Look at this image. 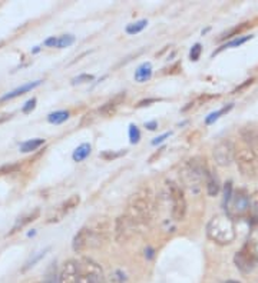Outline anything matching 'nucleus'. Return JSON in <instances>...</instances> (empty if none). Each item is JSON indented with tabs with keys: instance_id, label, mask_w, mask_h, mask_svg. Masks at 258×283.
<instances>
[{
	"instance_id": "nucleus-1",
	"label": "nucleus",
	"mask_w": 258,
	"mask_h": 283,
	"mask_svg": "<svg viewBox=\"0 0 258 283\" xmlns=\"http://www.w3.org/2000/svg\"><path fill=\"white\" fill-rule=\"evenodd\" d=\"M125 215L144 231L155 215V196L152 190L146 186L135 190L128 199Z\"/></svg>"
},
{
	"instance_id": "nucleus-2",
	"label": "nucleus",
	"mask_w": 258,
	"mask_h": 283,
	"mask_svg": "<svg viewBox=\"0 0 258 283\" xmlns=\"http://www.w3.org/2000/svg\"><path fill=\"white\" fill-rule=\"evenodd\" d=\"M108 239H109V220L106 218H96L76 233L72 242V248L75 252L99 249L106 243Z\"/></svg>"
},
{
	"instance_id": "nucleus-3",
	"label": "nucleus",
	"mask_w": 258,
	"mask_h": 283,
	"mask_svg": "<svg viewBox=\"0 0 258 283\" xmlns=\"http://www.w3.org/2000/svg\"><path fill=\"white\" fill-rule=\"evenodd\" d=\"M206 236L218 245H230L236 241L234 222L228 215H215L206 225Z\"/></svg>"
},
{
	"instance_id": "nucleus-4",
	"label": "nucleus",
	"mask_w": 258,
	"mask_h": 283,
	"mask_svg": "<svg viewBox=\"0 0 258 283\" xmlns=\"http://www.w3.org/2000/svg\"><path fill=\"white\" fill-rule=\"evenodd\" d=\"M236 160L244 178H258V155L251 145L240 147L236 152Z\"/></svg>"
},
{
	"instance_id": "nucleus-5",
	"label": "nucleus",
	"mask_w": 258,
	"mask_h": 283,
	"mask_svg": "<svg viewBox=\"0 0 258 283\" xmlns=\"http://www.w3.org/2000/svg\"><path fill=\"white\" fill-rule=\"evenodd\" d=\"M234 263L242 273L252 272L258 265V248L254 241H248L234 256Z\"/></svg>"
},
{
	"instance_id": "nucleus-6",
	"label": "nucleus",
	"mask_w": 258,
	"mask_h": 283,
	"mask_svg": "<svg viewBox=\"0 0 258 283\" xmlns=\"http://www.w3.org/2000/svg\"><path fill=\"white\" fill-rule=\"evenodd\" d=\"M78 266V279L79 283H105V275L94 259L90 258H82L79 262H76Z\"/></svg>"
},
{
	"instance_id": "nucleus-7",
	"label": "nucleus",
	"mask_w": 258,
	"mask_h": 283,
	"mask_svg": "<svg viewBox=\"0 0 258 283\" xmlns=\"http://www.w3.org/2000/svg\"><path fill=\"white\" fill-rule=\"evenodd\" d=\"M205 176H206V170L196 159L188 160L181 170V179H182L184 185L188 189H191L192 192L200 190L201 182Z\"/></svg>"
},
{
	"instance_id": "nucleus-8",
	"label": "nucleus",
	"mask_w": 258,
	"mask_h": 283,
	"mask_svg": "<svg viewBox=\"0 0 258 283\" xmlns=\"http://www.w3.org/2000/svg\"><path fill=\"white\" fill-rule=\"evenodd\" d=\"M168 189H170V198H171L172 203V218L175 220H184L185 215H186V199L184 195V190L181 186H178L176 183H168Z\"/></svg>"
},
{
	"instance_id": "nucleus-9",
	"label": "nucleus",
	"mask_w": 258,
	"mask_h": 283,
	"mask_svg": "<svg viewBox=\"0 0 258 283\" xmlns=\"http://www.w3.org/2000/svg\"><path fill=\"white\" fill-rule=\"evenodd\" d=\"M140 229L129 219L128 216L124 213L120 215L116 223H115V239L118 243H125V242L130 241L134 236H136L138 233H140Z\"/></svg>"
},
{
	"instance_id": "nucleus-10",
	"label": "nucleus",
	"mask_w": 258,
	"mask_h": 283,
	"mask_svg": "<svg viewBox=\"0 0 258 283\" xmlns=\"http://www.w3.org/2000/svg\"><path fill=\"white\" fill-rule=\"evenodd\" d=\"M236 149L231 140H221L214 147V159L218 166H230L236 159Z\"/></svg>"
},
{
	"instance_id": "nucleus-11",
	"label": "nucleus",
	"mask_w": 258,
	"mask_h": 283,
	"mask_svg": "<svg viewBox=\"0 0 258 283\" xmlns=\"http://www.w3.org/2000/svg\"><path fill=\"white\" fill-rule=\"evenodd\" d=\"M251 206V199L244 190H238L236 193H232V198L230 200V203L226 205V210L228 212V216L231 215H246Z\"/></svg>"
},
{
	"instance_id": "nucleus-12",
	"label": "nucleus",
	"mask_w": 258,
	"mask_h": 283,
	"mask_svg": "<svg viewBox=\"0 0 258 283\" xmlns=\"http://www.w3.org/2000/svg\"><path fill=\"white\" fill-rule=\"evenodd\" d=\"M59 283H79L78 279V266L75 261H68L59 275Z\"/></svg>"
},
{
	"instance_id": "nucleus-13",
	"label": "nucleus",
	"mask_w": 258,
	"mask_h": 283,
	"mask_svg": "<svg viewBox=\"0 0 258 283\" xmlns=\"http://www.w3.org/2000/svg\"><path fill=\"white\" fill-rule=\"evenodd\" d=\"M40 84H42V80H36V82H30V83L23 84L20 87H18V89L9 92V93H6L4 96H2L0 102H6V100L14 99V97H18V96H20V94H24L26 92H30V90H33L34 87H38V86H40Z\"/></svg>"
},
{
	"instance_id": "nucleus-14",
	"label": "nucleus",
	"mask_w": 258,
	"mask_h": 283,
	"mask_svg": "<svg viewBox=\"0 0 258 283\" xmlns=\"http://www.w3.org/2000/svg\"><path fill=\"white\" fill-rule=\"evenodd\" d=\"M122 100H125V93L118 94V96H115L112 100H109L108 103H105V105L99 109V113H102V115H105V116L114 115V113H115V110H116V107L122 103Z\"/></svg>"
},
{
	"instance_id": "nucleus-15",
	"label": "nucleus",
	"mask_w": 258,
	"mask_h": 283,
	"mask_svg": "<svg viewBox=\"0 0 258 283\" xmlns=\"http://www.w3.org/2000/svg\"><path fill=\"white\" fill-rule=\"evenodd\" d=\"M205 185H206V192L210 196H216L220 193V180L215 176L212 172H206V176H205Z\"/></svg>"
},
{
	"instance_id": "nucleus-16",
	"label": "nucleus",
	"mask_w": 258,
	"mask_h": 283,
	"mask_svg": "<svg viewBox=\"0 0 258 283\" xmlns=\"http://www.w3.org/2000/svg\"><path fill=\"white\" fill-rule=\"evenodd\" d=\"M150 76H152V64L150 63H142L140 67L135 70V80L144 83L146 80H150Z\"/></svg>"
},
{
	"instance_id": "nucleus-17",
	"label": "nucleus",
	"mask_w": 258,
	"mask_h": 283,
	"mask_svg": "<svg viewBox=\"0 0 258 283\" xmlns=\"http://www.w3.org/2000/svg\"><path fill=\"white\" fill-rule=\"evenodd\" d=\"M38 216H39V210H34V212L29 213V215H26V216H23V218H19L18 222H16V225L13 226L10 235L12 233H14V232H18L19 229H22V228H24L28 223H30V222H33V220L38 219Z\"/></svg>"
},
{
	"instance_id": "nucleus-18",
	"label": "nucleus",
	"mask_w": 258,
	"mask_h": 283,
	"mask_svg": "<svg viewBox=\"0 0 258 283\" xmlns=\"http://www.w3.org/2000/svg\"><path fill=\"white\" fill-rule=\"evenodd\" d=\"M90 152H92L90 145H89V143H82L80 146L76 147L72 157H74L75 162H82V160H85L86 157L90 155Z\"/></svg>"
},
{
	"instance_id": "nucleus-19",
	"label": "nucleus",
	"mask_w": 258,
	"mask_h": 283,
	"mask_svg": "<svg viewBox=\"0 0 258 283\" xmlns=\"http://www.w3.org/2000/svg\"><path fill=\"white\" fill-rule=\"evenodd\" d=\"M79 202H80V198H79L78 195H74V196H70L66 202H64L62 206H60V215H59V218H62L64 213H68V212H70L72 209H75L76 206L79 205Z\"/></svg>"
},
{
	"instance_id": "nucleus-20",
	"label": "nucleus",
	"mask_w": 258,
	"mask_h": 283,
	"mask_svg": "<svg viewBox=\"0 0 258 283\" xmlns=\"http://www.w3.org/2000/svg\"><path fill=\"white\" fill-rule=\"evenodd\" d=\"M44 143L43 139H32V140H26L20 145V150L23 153H28V152H33L36 150L38 147H40Z\"/></svg>"
},
{
	"instance_id": "nucleus-21",
	"label": "nucleus",
	"mask_w": 258,
	"mask_h": 283,
	"mask_svg": "<svg viewBox=\"0 0 258 283\" xmlns=\"http://www.w3.org/2000/svg\"><path fill=\"white\" fill-rule=\"evenodd\" d=\"M43 283H59V275H58L56 263H50V266L48 268L46 275H44V279H43Z\"/></svg>"
},
{
	"instance_id": "nucleus-22",
	"label": "nucleus",
	"mask_w": 258,
	"mask_h": 283,
	"mask_svg": "<svg viewBox=\"0 0 258 283\" xmlns=\"http://www.w3.org/2000/svg\"><path fill=\"white\" fill-rule=\"evenodd\" d=\"M232 106L234 105H228V106H226V107H222V109H220V110H216V112H212L211 115L206 116V119H205V125H212V123L216 122V120H218L221 116L228 113V112L232 109Z\"/></svg>"
},
{
	"instance_id": "nucleus-23",
	"label": "nucleus",
	"mask_w": 258,
	"mask_h": 283,
	"mask_svg": "<svg viewBox=\"0 0 258 283\" xmlns=\"http://www.w3.org/2000/svg\"><path fill=\"white\" fill-rule=\"evenodd\" d=\"M69 119V112H64V110H59V112H54L48 116V120L54 125H60Z\"/></svg>"
},
{
	"instance_id": "nucleus-24",
	"label": "nucleus",
	"mask_w": 258,
	"mask_h": 283,
	"mask_svg": "<svg viewBox=\"0 0 258 283\" xmlns=\"http://www.w3.org/2000/svg\"><path fill=\"white\" fill-rule=\"evenodd\" d=\"M105 283H126V276L120 271H114L105 278Z\"/></svg>"
},
{
	"instance_id": "nucleus-25",
	"label": "nucleus",
	"mask_w": 258,
	"mask_h": 283,
	"mask_svg": "<svg viewBox=\"0 0 258 283\" xmlns=\"http://www.w3.org/2000/svg\"><path fill=\"white\" fill-rule=\"evenodd\" d=\"M250 39H252V36H244V37H238L236 40H232V42L230 43H226L222 47H220L216 53H220L221 50H224V49H231V47H238V46H241V44H244L246 42H248Z\"/></svg>"
},
{
	"instance_id": "nucleus-26",
	"label": "nucleus",
	"mask_w": 258,
	"mask_h": 283,
	"mask_svg": "<svg viewBox=\"0 0 258 283\" xmlns=\"http://www.w3.org/2000/svg\"><path fill=\"white\" fill-rule=\"evenodd\" d=\"M146 24H148V21L146 20L135 21V23L129 24L128 27H126V33H128V34H136V33L144 30V29L146 27Z\"/></svg>"
},
{
	"instance_id": "nucleus-27",
	"label": "nucleus",
	"mask_w": 258,
	"mask_h": 283,
	"mask_svg": "<svg viewBox=\"0 0 258 283\" xmlns=\"http://www.w3.org/2000/svg\"><path fill=\"white\" fill-rule=\"evenodd\" d=\"M74 42H75V36H72V34H64V36L59 37L58 46H56V47H59V49L69 47L70 44H74Z\"/></svg>"
},
{
	"instance_id": "nucleus-28",
	"label": "nucleus",
	"mask_w": 258,
	"mask_h": 283,
	"mask_svg": "<svg viewBox=\"0 0 258 283\" xmlns=\"http://www.w3.org/2000/svg\"><path fill=\"white\" fill-rule=\"evenodd\" d=\"M46 252H49V248H46V249H44V251L39 252V253H38V255H34V256H33L32 259H29V261H28V262H26V265H24V268H23V271H28V269H29V268H32V266H34V263H36V262H39V261H40V259H42L43 256H44V255H46Z\"/></svg>"
},
{
	"instance_id": "nucleus-29",
	"label": "nucleus",
	"mask_w": 258,
	"mask_h": 283,
	"mask_svg": "<svg viewBox=\"0 0 258 283\" xmlns=\"http://www.w3.org/2000/svg\"><path fill=\"white\" fill-rule=\"evenodd\" d=\"M129 139H130V143H132V145H135V143L140 142V129H138L135 125L129 126Z\"/></svg>"
},
{
	"instance_id": "nucleus-30",
	"label": "nucleus",
	"mask_w": 258,
	"mask_h": 283,
	"mask_svg": "<svg viewBox=\"0 0 258 283\" xmlns=\"http://www.w3.org/2000/svg\"><path fill=\"white\" fill-rule=\"evenodd\" d=\"M201 52H202L201 44H200V43H195L192 47H191V50H190V59H191L192 62H196V60L200 59V56H201Z\"/></svg>"
},
{
	"instance_id": "nucleus-31",
	"label": "nucleus",
	"mask_w": 258,
	"mask_h": 283,
	"mask_svg": "<svg viewBox=\"0 0 258 283\" xmlns=\"http://www.w3.org/2000/svg\"><path fill=\"white\" fill-rule=\"evenodd\" d=\"M95 77L92 76V74H79V76H76L72 79V83L74 84H82V83H86V82H90V80H94Z\"/></svg>"
},
{
	"instance_id": "nucleus-32",
	"label": "nucleus",
	"mask_w": 258,
	"mask_h": 283,
	"mask_svg": "<svg viewBox=\"0 0 258 283\" xmlns=\"http://www.w3.org/2000/svg\"><path fill=\"white\" fill-rule=\"evenodd\" d=\"M232 198V183L228 182L224 188V208H226V205L230 203V200Z\"/></svg>"
},
{
	"instance_id": "nucleus-33",
	"label": "nucleus",
	"mask_w": 258,
	"mask_h": 283,
	"mask_svg": "<svg viewBox=\"0 0 258 283\" xmlns=\"http://www.w3.org/2000/svg\"><path fill=\"white\" fill-rule=\"evenodd\" d=\"M34 107H36V99L33 97V99L28 100V102L24 103L23 109H22V112H23V113H29V112H32Z\"/></svg>"
},
{
	"instance_id": "nucleus-34",
	"label": "nucleus",
	"mask_w": 258,
	"mask_h": 283,
	"mask_svg": "<svg viewBox=\"0 0 258 283\" xmlns=\"http://www.w3.org/2000/svg\"><path fill=\"white\" fill-rule=\"evenodd\" d=\"M58 40H59V37H49V39H46L44 40V46H48V47H56L58 46Z\"/></svg>"
},
{
	"instance_id": "nucleus-35",
	"label": "nucleus",
	"mask_w": 258,
	"mask_h": 283,
	"mask_svg": "<svg viewBox=\"0 0 258 283\" xmlns=\"http://www.w3.org/2000/svg\"><path fill=\"white\" fill-rule=\"evenodd\" d=\"M171 136V132H168V133H164V135H161V136H158L155 140H152V145L154 146H156V145H160V143H162L166 137Z\"/></svg>"
},
{
	"instance_id": "nucleus-36",
	"label": "nucleus",
	"mask_w": 258,
	"mask_h": 283,
	"mask_svg": "<svg viewBox=\"0 0 258 283\" xmlns=\"http://www.w3.org/2000/svg\"><path fill=\"white\" fill-rule=\"evenodd\" d=\"M155 102H158V99H145V100H140V103H138V107L148 106V105H150V103H155Z\"/></svg>"
},
{
	"instance_id": "nucleus-37",
	"label": "nucleus",
	"mask_w": 258,
	"mask_h": 283,
	"mask_svg": "<svg viewBox=\"0 0 258 283\" xmlns=\"http://www.w3.org/2000/svg\"><path fill=\"white\" fill-rule=\"evenodd\" d=\"M145 127H146L148 130H155V129L158 127V123H156V120H152V122H146V123H145Z\"/></svg>"
},
{
	"instance_id": "nucleus-38",
	"label": "nucleus",
	"mask_w": 258,
	"mask_h": 283,
	"mask_svg": "<svg viewBox=\"0 0 258 283\" xmlns=\"http://www.w3.org/2000/svg\"><path fill=\"white\" fill-rule=\"evenodd\" d=\"M251 202H252V206H254V209L258 212V192H256V193L252 195V199H251Z\"/></svg>"
},
{
	"instance_id": "nucleus-39",
	"label": "nucleus",
	"mask_w": 258,
	"mask_h": 283,
	"mask_svg": "<svg viewBox=\"0 0 258 283\" xmlns=\"http://www.w3.org/2000/svg\"><path fill=\"white\" fill-rule=\"evenodd\" d=\"M146 252H148V255H146V256H148V259H152V256H154V251H152L150 248H148V249L145 251V253H146Z\"/></svg>"
},
{
	"instance_id": "nucleus-40",
	"label": "nucleus",
	"mask_w": 258,
	"mask_h": 283,
	"mask_svg": "<svg viewBox=\"0 0 258 283\" xmlns=\"http://www.w3.org/2000/svg\"><path fill=\"white\" fill-rule=\"evenodd\" d=\"M39 50H40V47H39V46H36V47H34V50H33V53H38Z\"/></svg>"
},
{
	"instance_id": "nucleus-41",
	"label": "nucleus",
	"mask_w": 258,
	"mask_h": 283,
	"mask_svg": "<svg viewBox=\"0 0 258 283\" xmlns=\"http://www.w3.org/2000/svg\"><path fill=\"white\" fill-rule=\"evenodd\" d=\"M226 283H238V282H236V281H228Z\"/></svg>"
}]
</instances>
